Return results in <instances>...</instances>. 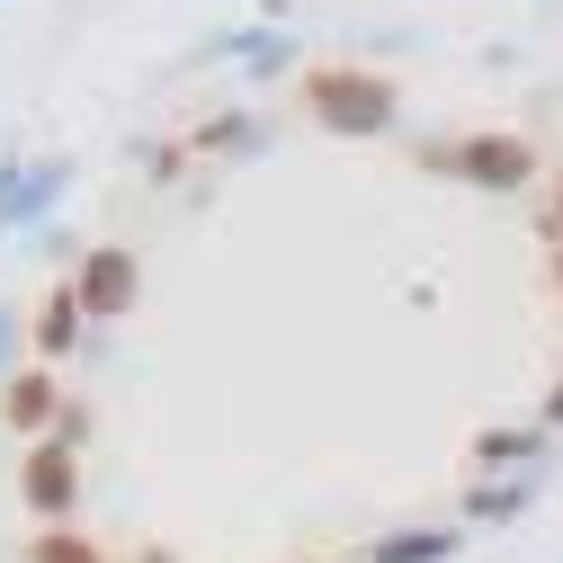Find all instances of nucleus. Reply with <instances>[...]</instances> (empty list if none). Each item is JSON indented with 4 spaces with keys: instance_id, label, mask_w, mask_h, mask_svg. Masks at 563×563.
I'll return each mask as SVG.
<instances>
[{
    "instance_id": "nucleus-2",
    "label": "nucleus",
    "mask_w": 563,
    "mask_h": 563,
    "mask_svg": "<svg viewBox=\"0 0 563 563\" xmlns=\"http://www.w3.org/2000/svg\"><path fill=\"white\" fill-rule=\"evenodd\" d=\"M27 492H36L45 510H54V501H73V456H63V448H45V456L27 465Z\"/></svg>"
},
{
    "instance_id": "nucleus-5",
    "label": "nucleus",
    "mask_w": 563,
    "mask_h": 563,
    "mask_svg": "<svg viewBox=\"0 0 563 563\" xmlns=\"http://www.w3.org/2000/svg\"><path fill=\"white\" fill-rule=\"evenodd\" d=\"M474 170H483V179H519V153H510V144H483Z\"/></svg>"
},
{
    "instance_id": "nucleus-4",
    "label": "nucleus",
    "mask_w": 563,
    "mask_h": 563,
    "mask_svg": "<svg viewBox=\"0 0 563 563\" xmlns=\"http://www.w3.org/2000/svg\"><path fill=\"white\" fill-rule=\"evenodd\" d=\"M45 402H54V394H45V376H27V385L10 394V420H27V430H36V420H45Z\"/></svg>"
},
{
    "instance_id": "nucleus-1",
    "label": "nucleus",
    "mask_w": 563,
    "mask_h": 563,
    "mask_svg": "<svg viewBox=\"0 0 563 563\" xmlns=\"http://www.w3.org/2000/svg\"><path fill=\"white\" fill-rule=\"evenodd\" d=\"M313 108L340 125V134H376L394 117V90L367 81V73H313Z\"/></svg>"
},
{
    "instance_id": "nucleus-3",
    "label": "nucleus",
    "mask_w": 563,
    "mask_h": 563,
    "mask_svg": "<svg viewBox=\"0 0 563 563\" xmlns=\"http://www.w3.org/2000/svg\"><path fill=\"white\" fill-rule=\"evenodd\" d=\"M81 296H90V305H125V260H117V251H99V260H90Z\"/></svg>"
},
{
    "instance_id": "nucleus-6",
    "label": "nucleus",
    "mask_w": 563,
    "mask_h": 563,
    "mask_svg": "<svg viewBox=\"0 0 563 563\" xmlns=\"http://www.w3.org/2000/svg\"><path fill=\"white\" fill-rule=\"evenodd\" d=\"M36 563H90V554H81V545H45Z\"/></svg>"
}]
</instances>
